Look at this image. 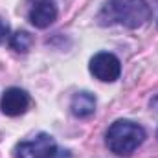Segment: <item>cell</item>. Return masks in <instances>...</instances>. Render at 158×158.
I'll use <instances>...</instances> for the list:
<instances>
[{
	"label": "cell",
	"instance_id": "cell-1",
	"mask_svg": "<svg viewBox=\"0 0 158 158\" xmlns=\"http://www.w3.org/2000/svg\"><path fill=\"white\" fill-rule=\"evenodd\" d=\"M151 19V7L145 0H110L99 13L101 24H121L136 30Z\"/></svg>",
	"mask_w": 158,
	"mask_h": 158
},
{
	"label": "cell",
	"instance_id": "cell-2",
	"mask_svg": "<svg viewBox=\"0 0 158 158\" xmlns=\"http://www.w3.org/2000/svg\"><path fill=\"white\" fill-rule=\"evenodd\" d=\"M107 147L118 156H131L145 140L142 125L131 119H118L107 131Z\"/></svg>",
	"mask_w": 158,
	"mask_h": 158
},
{
	"label": "cell",
	"instance_id": "cell-3",
	"mask_svg": "<svg viewBox=\"0 0 158 158\" xmlns=\"http://www.w3.org/2000/svg\"><path fill=\"white\" fill-rule=\"evenodd\" d=\"M13 156L15 158H64L63 156V151L57 149V143L55 140L42 132L39 136H35L33 140H28V142H20L15 151H13Z\"/></svg>",
	"mask_w": 158,
	"mask_h": 158
},
{
	"label": "cell",
	"instance_id": "cell-4",
	"mask_svg": "<svg viewBox=\"0 0 158 158\" xmlns=\"http://www.w3.org/2000/svg\"><path fill=\"white\" fill-rule=\"evenodd\" d=\"M90 74L103 83H112L121 74V63L114 53L99 52L90 59Z\"/></svg>",
	"mask_w": 158,
	"mask_h": 158
},
{
	"label": "cell",
	"instance_id": "cell-5",
	"mask_svg": "<svg viewBox=\"0 0 158 158\" xmlns=\"http://www.w3.org/2000/svg\"><path fill=\"white\" fill-rule=\"evenodd\" d=\"M30 105V96L22 88H7L2 96V112L6 116H20Z\"/></svg>",
	"mask_w": 158,
	"mask_h": 158
},
{
	"label": "cell",
	"instance_id": "cell-6",
	"mask_svg": "<svg viewBox=\"0 0 158 158\" xmlns=\"http://www.w3.org/2000/svg\"><path fill=\"white\" fill-rule=\"evenodd\" d=\"M30 22L39 28V30H44L48 26H52L57 19V6L52 2V0H40V2H35V6L30 9V15H28Z\"/></svg>",
	"mask_w": 158,
	"mask_h": 158
},
{
	"label": "cell",
	"instance_id": "cell-7",
	"mask_svg": "<svg viewBox=\"0 0 158 158\" xmlns=\"http://www.w3.org/2000/svg\"><path fill=\"white\" fill-rule=\"evenodd\" d=\"M72 114L77 118H88L96 112V98L90 92H77L70 101Z\"/></svg>",
	"mask_w": 158,
	"mask_h": 158
},
{
	"label": "cell",
	"instance_id": "cell-8",
	"mask_svg": "<svg viewBox=\"0 0 158 158\" xmlns=\"http://www.w3.org/2000/svg\"><path fill=\"white\" fill-rule=\"evenodd\" d=\"M31 42H33V39L28 31H17V33L11 35V40H9L11 48L19 53H26L31 48Z\"/></svg>",
	"mask_w": 158,
	"mask_h": 158
},
{
	"label": "cell",
	"instance_id": "cell-9",
	"mask_svg": "<svg viewBox=\"0 0 158 158\" xmlns=\"http://www.w3.org/2000/svg\"><path fill=\"white\" fill-rule=\"evenodd\" d=\"M7 35H9V24L0 19V44L7 39Z\"/></svg>",
	"mask_w": 158,
	"mask_h": 158
},
{
	"label": "cell",
	"instance_id": "cell-10",
	"mask_svg": "<svg viewBox=\"0 0 158 158\" xmlns=\"http://www.w3.org/2000/svg\"><path fill=\"white\" fill-rule=\"evenodd\" d=\"M35 2H40V0H35Z\"/></svg>",
	"mask_w": 158,
	"mask_h": 158
}]
</instances>
